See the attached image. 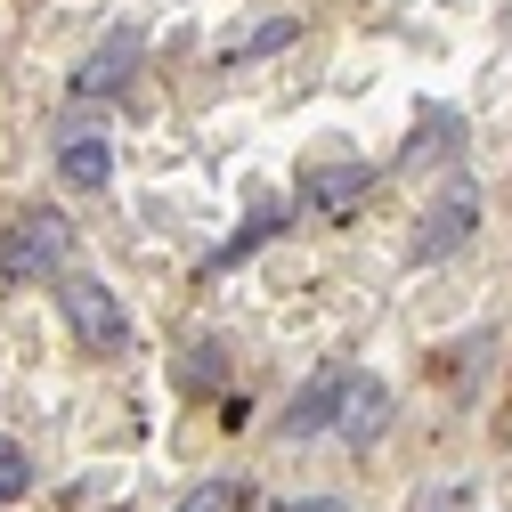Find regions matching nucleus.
I'll return each mask as SVG.
<instances>
[{"label": "nucleus", "mask_w": 512, "mask_h": 512, "mask_svg": "<svg viewBox=\"0 0 512 512\" xmlns=\"http://www.w3.org/2000/svg\"><path fill=\"white\" fill-rule=\"evenodd\" d=\"M57 309H66V326H74L82 350H122V342H131V317H122V301H114L98 277H82V269L57 277Z\"/></svg>", "instance_id": "obj_1"}, {"label": "nucleus", "mask_w": 512, "mask_h": 512, "mask_svg": "<svg viewBox=\"0 0 512 512\" xmlns=\"http://www.w3.org/2000/svg\"><path fill=\"white\" fill-rule=\"evenodd\" d=\"M66 252H74V228L57 220V212H25L17 228H9V244H0V269H9L17 285H33V277H57L66 269Z\"/></svg>", "instance_id": "obj_2"}, {"label": "nucleus", "mask_w": 512, "mask_h": 512, "mask_svg": "<svg viewBox=\"0 0 512 512\" xmlns=\"http://www.w3.org/2000/svg\"><path fill=\"white\" fill-rule=\"evenodd\" d=\"M374 196V171L366 163H309L301 171V212L309 220H350Z\"/></svg>", "instance_id": "obj_3"}, {"label": "nucleus", "mask_w": 512, "mask_h": 512, "mask_svg": "<svg viewBox=\"0 0 512 512\" xmlns=\"http://www.w3.org/2000/svg\"><path fill=\"white\" fill-rule=\"evenodd\" d=\"M472 228H480V196L472 187H447V196L423 212V228H415V261H447Z\"/></svg>", "instance_id": "obj_4"}, {"label": "nucleus", "mask_w": 512, "mask_h": 512, "mask_svg": "<svg viewBox=\"0 0 512 512\" xmlns=\"http://www.w3.org/2000/svg\"><path fill=\"white\" fill-rule=\"evenodd\" d=\"M139 57H147V33H139V25H114V33H106V49H90V57H82L74 98H106V90H122Z\"/></svg>", "instance_id": "obj_5"}, {"label": "nucleus", "mask_w": 512, "mask_h": 512, "mask_svg": "<svg viewBox=\"0 0 512 512\" xmlns=\"http://www.w3.org/2000/svg\"><path fill=\"white\" fill-rule=\"evenodd\" d=\"M342 399H350V366H326V374H309L301 391H293V407H285V439H309V431H326V423H342Z\"/></svg>", "instance_id": "obj_6"}, {"label": "nucleus", "mask_w": 512, "mask_h": 512, "mask_svg": "<svg viewBox=\"0 0 512 512\" xmlns=\"http://www.w3.org/2000/svg\"><path fill=\"white\" fill-rule=\"evenodd\" d=\"M57 179H66V187H82V196H98V187L114 179V147H106L98 131L66 139V147H57Z\"/></svg>", "instance_id": "obj_7"}, {"label": "nucleus", "mask_w": 512, "mask_h": 512, "mask_svg": "<svg viewBox=\"0 0 512 512\" xmlns=\"http://www.w3.org/2000/svg\"><path fill=\"white\" fill-rule=\"evenodd\" d=\"M456 147H464V114L456 106H423L415 131H407V163H447Z\"/></svg>", "instance_id": "obj_8"}, {"label": "nucleus", "mask_w": 512, "mask_h": 512, "mask_svg": "<svg viewBox=\"0 0 512 512\" xmlns=\"http://www.w3.org/2000/svg\"><path fill=\"white\" fill-rule=\"evenodd\" d=\"M382 423H391V391L382 382H366V374H350V399H342V431L366 447V439H382Z\"/></svg>", "instance_id": "obj_9"}, {"label": "nucleus", "mask_w": 512, "mask_h": 512, "mask_svg": "<svg viewBox=\"0 0 512 512\" xmlns=\"http://www.w3.org/2000/svg\"><path fill=\"white\" fill-rule=\"evenodd\" d=\"M220 374H228V350H220V342H196V350H179V366H171V382H179L187 399H204Z\"/></svg>", "instance_id": "obj_10"}, {"label": "nucleus", "mask_w": 512, "mask_h": 512, "mask_svg": "<svg viewBox=\"0 0 512 512\" xmlns=\"http://www.w3.org/2000/svg\"><path fill=\"white\" fill-rule=\"evenodd\" d=\"M293 41V17H269V25H252L244 41H228V66H244V57H269V49H285Z\"/></svg>", "instance_id": "obj_11"}, {"label": "nucleus", "mask_w": 512, "mask_h": 512, "mask_svg": "<svg viewBox=\"0 0 512 512\" xmlns=\"http://www.w3.org/2000/svg\"><path fill=\"white\" fill-rule=\"evenodd\" d=\"M277 220H285V212H277V204H261V212H252V220L236 228V244L220 252V269H228V261H244V252H252V244H269V236H277Z\"/></svg>", "instance_id": "obj_12"}, {"label": "nucleus", "mask_w": 512, "mask_h": 512, "mask_svg": "<svg viewBox=\"0 0 512 512\" xmlns=\"http://www.w3.org/2000/svg\"><path fill=\"white\" fill-rule=\"evenodd\" d=\"M33 488V464H25V447L17 439H0V504H17Z\"/></svg>", "instance_id": "obj_13"}, {"label": "nucleus", "mask_w": 512, "mask_h": 512, "mask_svg": "<svg viewBox=\"0 0 512 512\" xmlns=\"http://www.w3.org/2000/svg\"><path fill=\"white\" fill-rule=\"evenodd\" d=\"M179 512H244V496H236V480H204V488L187 496Z\"/></svg>", "instance_id": "obj_14"}, {"label": "nucleus", "mask_w": 512, "mask_h": 512, "mask_svg": "<svg viewBox=\"0 0 512 512\" xmlns=\"http://www.w3.org/2000/svg\"><path fill=\"white\" fill-rule=\"evenodd\" d=\"M277 512H342V504H277Z\"/></svg>", "instance_id": "obj_15"}]
</instances>
